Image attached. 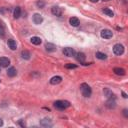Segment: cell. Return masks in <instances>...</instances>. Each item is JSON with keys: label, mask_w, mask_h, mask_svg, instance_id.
I'll use <instances>...</instances> for the list:
<instances>
[{"label": "cell", "mask_w": 128, "mask_h": 128, "mask_svg": "<svg viewBox=\"0 0 128 128\" xmlns=\"http://www.w3.org/2000/svg\"><path fill=\"white\" fill-rule=\"evenodd\" d=\"M70 106V102L67 100H57L54 102V107L58 110H64Z\"/></svg>", "instance_id": "1"}, {"label": "cell", "mask_w": 128, "mask_h": 128, "mask_svg": "<svg viewBox=\"0 0 128 128\" xmlns=\"http://www.w3.org/2000/svg\"><path fill=\"white\" fill-rule=\"evenodd\" d=\"M80 91H81V93H82V95L84 97H90L91 96V93H92L91 87L87 83H82L80 85Z\"/></svg>", "instance_id": "2"}, {"label": "cell", "mask_w": 128, "mask_h": 128, "mask_svg": "<svg viewBox=\"0 0 128 128\" xmlns=\"http://www.w3.org/2000/svg\"><path fill=\"white\" fill-rule=\"evenodd\" d=\"M113 52L116 55H122L124 53V46L120 43H117L113 46Z\"/></svg>", "instance_id": "3"}, {"label": "cell", "mask_w": 128, "mask_h": 128, "mask_svg": "<svg viewBox=\"0 0 128 128\" xmlns=\"http://www.w3.org/2000/svg\"><path fill=\"white\" fill-rule=\"evenodd\" d=\"M100 35H101V37L104 38V39H110V38H112L113 33H112V31L109 30V29H103V30H101Z\"/></svg>", "instance_id": "4"}, {"label": "cell", "mask_w": 128, "mask_h": 128, "mask_svg": "<svg viewBox=\"0 0 128 128\" xmlns=\"http://www.w3.org/2000/svg\"><path fill=\"white\" fill-rule=\"evenodd\" d=\"M62 52H63V54H64L65 56H67V57H72V56H74V55L76 54L75 50H74L73 48H71V47H66V48H64Z\"/></svg>", "instance_id": "5"}, {"label": "cell", "mask_w": 128, "mask_h": 128, "mask_svg": "<svg viewBox=\"0 0 128 128\" xmlns=\"http://www.w3.org/2000/svg\"><path fill=\"white\" fill-rule=\"evenodd\" d=\"M40 125L47 128V127H51V126L53 125V123H52V121H51L49 118H43V119L40 121Z\"/></svg>", "instance_id": "6"}, {"label": "cell", "mask_w": 128, "mask_h": 128, "mask_svg": "<svg viewBox=\"0 0 128 128\" xmlns=\"http://www.w3.org/2000/svg\"><path fill=\"white\" fill-rule=\"evenodd\" d=\"M33 22H34L36 25H39V24H41V23L43 22V17H42L40 14L35 13V14L33 15Z\"/></svg>", "instance_id": "7"}, {"label": "cell", "mask_w": 128, "mask_h": 128, "mask_svg": "<svg viewBox=\"0 0 128 128\" xmlns=\"http://www.w3.org/2000/svg\"><path fill=\"white\" fill-rule=\"evenodd\" d=\"M10 65V60L7 57H0V66L6 68Z\"/></svg>", "instance_id": "8"}, {"label": "cell", "mask_w": 128, "mask_h": 128, "mask_svg": "<svg viewBox=\"0 0 128 128\" xmlns=\"http://www.w3.org/2000/svg\"><path fill=\"white\" fill-rule=\"evenodd\" d=\"M51 12H52L53 15L58 16V17L62 15V10H61V8L58 7V6H53V7L51 8Z\"/></svg>", "instance_id": "9"}, {"label": "cell", "mask_w": 128, "mask_h": 128, "mask_svg": "<svg viewBox=\"0 0 128 128\" xmlns=\"http://www.w3.org/2000/svg\"><path fill=\"white\" fill-rule=\"evenodd\" d=\"M69 23H70L71 26L77 27V26L80 24V21H79V19H78L77 17H71V18L69 19Z\"/></svg>", "instance_id": "10"}, {"label": "cell", "mask_w": 128, "mask_h": 128, "mask_svg": "<svg viewBox=\"0 0 128 128\" xmlns=\"http://www.w3.org/2000/svg\"><path fill=\"white\" fill-rule=\"evenodd\" d=\"M75 55H76V59H77L80 63H84V61H85V59H86V56H85V54H84L83 52H78V53H76Z\"/></svg>", "instance_id": "11"}, {"label": "cell", "mask_w": 128, "mask_h": 128, "mask_svg": "<svg viewBox=\"0 0 128 128\" xmlns=\"http://www.w3.org/2000/svg\"><path fill=\"white\" fill-rule=\"evenodd\" d=\"M103 92H104L105 96H106L108 99H115V98H116V97H115V94H114L111 90H109V89H107V88H106V89H104V91H103Z\"/></svg>", "instance_id": "12"}, {"label": "cell", "mask_w": 128, "mask_h": 128, "mask_svg": "<svg viewBox=\"0 0 128 128\" xmlns=\"http://www.w3.org/2000/svg\"><path fill=\"white\" fill-rule=\"evenodd\" d=\"M61 81H62V77H60V76H54V77H52L50 79V84L56 85V84H59Z\"/></svg>", "instance_id": "13"}, {"label": "cell", "mask_w": 128, "mask_h": 128, "mask_svg": "<svg viewBox=\"0 0 128 128\" xmlns=\"http://www.w3.org/2000/svg\"><path fill=\"white\" fill-rule=\"evenodd\" d=\"M106 107H107V108H109V109L115 108V107H116L115 99H108V100H107V102H106Z\"/></svg>", "instance_id": "14"}, {"label": "cell", "mask_w": 128, "mask_h": 128, "mask_svg": "<svg viewBox=\"0 0 128 128\" xmlns=\"http://www.w3.org/2000/svg\"><path fill=\"white\" fill-rule=\"evenodd\" d=\"M30 41H31V43L34 44V45H40V44L42 43L41 38H40V37H37V36H33V37H31Z\"/></svg>", "instance_id": "15"}, {"label": "cell", "mask_w": 128, "mask_h": 128, "mask_svg": "<svg viewBox=\"0 0 128 128\" xmlns=\"http://www.w3.org/2000/svg\"><path fill=\"white\" fill-rule=\"evenodd\" d=\"M7 44H8V47L11 49V50H16L17 49V44L16 42L13 40V39H9L7 41Z\"/></svg>", "instance_id": "16"}, {"label": "cell", "mask_w": 128, "mask_h": 128, "mask_svg": "<svg viewBox=\"0 0 128 128\" xmlns=\"http://www.w3.org/2000/svg\"><path fill=\"white\" fill-rule=\"evenodd\" d=\"M45 48H46V51H48V52H54L56 50V46L53 43H46Z\"/></svg>", "instance_id": "17"}, {"label": "cell", "mask_w": 128, "mask_h": 128, "mask_svg": "<svg viewBox=\"0 0 128 128\" xmlns=\"http://www.w3.org/2000/svg\"><path fill=\"white\" fill-rule=\"evenodd\" d=\"M16 74H17V70H16L14 67L8 68V70H7V75H8L9 77H14V76H16Z\"/></svg>", "instance_id": "18"}, {"label": "cell", "mask_w": 128, "mask_h": 128, "mask_svg": "<svg viewBox=\"0 0 128 128\" xmlns=\"http://www.w3.org/2000/svg\"><path fill=\"white\" fill-rule=\"evenodd\" d=\"M113 71H114V73H115L116 75H121V76L125 75V70H124L123 68H120V67H115V68L113 69Z\"/></svg>", "instance_id": "19"}, {"label": "cell", "mask_w": 128, "mask_h": 128, "mask_svg": "<svg viewBox=\"0 0 128 128\" xmlns=\"http://www.w3.org/2000/svg\"><path fill=\"white\" fill-rule=\"evenodd\" d=\"M13 16H14V18H16V19L21 16V9H20L19 6L15 7V9H14V11H13Z\"/></svg>", "instance_id": "20"}, {"label": "cell", "mask_w": 128, "mask_h": 128, "mask_svg": "<svg viewBox=\"0 0 128 128\" xmlns=\"http://www.w3.org/2000/svg\"><path fill=\"white\" fill-rule=\"evenodd\" d=\"M21 56H22V58H23V59L28 60V59H30L31 54H30V52H29V51H27V50H23V51L21 52Z\"/></svg>", "instance_id": "21"}, {"label": "cell", "mask_w": 128, "mask_h": 128, "mask_svg": "<svg viewBox=\"0 0 128 128\" xmlns=\"http://www.w3.org/2000/svg\"><path fill=\"white\" fill-rule=\"evenodd\" d=\"M95 56H96V58H98V59H100V60H105L106 58H107V55L105 54V53H102V52H96V54H95Z\"/></svg>", "instance_id": "22"}, {"label": "cell", "mask_w": 128, "mask_h": 128, "mask_svg": "<svg viewBox=\"0 0 128 128\" xmlns=\"http://www.w3.org/2000/svg\"><path fill=\"white\" fill-rule=\"evenodd\" d=\"M103 12H104L107 16H109V17H113V16H114V12H113L111 9H109V8H103Z\"/></svg>", "instance_id": "23"}, {"label": "cell", "mask_w": 128, "mask_h": 128, "mask_svg": "<svg viewBox=\"0 0 128 128\" xmlns=\"http://www.w3.org/2000/svg\"><path fill=\"white\" fill-rule=\"evenodd\" d=\"M4 35H5V24L2 21H0V36L3 37Z\"/></svg>", "instance_id": "24"}, {"label": "cell", "mask_w": 128, "mask_h": 128, "mask_svg": "<svg viewBox=\"0 0 128 128\" xmlns=\"http://www.w3.org/2000/svg\"><path fill=\"white\" fill-rule=\"evenodd\" d=\"M65 67L68 68V69H72V68H76L77 65H75V64H70V63H69V64H66Z\"/></svg>", "instance_id": "25"}, {"label": "cell", "mask_w": 128, "mask_h": 128, "mask_svg": "<svg viewBox=\"0 0 128 128\" xmlns=\"http://www.w3.org/2000/svg\"><path fill=\"white\" fill-rule=\"evenodd\" d=\"M44 5H45V3H44L42 0H40V1H38V2H37V6H38L39 8H43V7H44Z\"/></svg>", "instance_id": "26"}, {"label": "cell", "mask_w": 128, "mask_h": 128, "mask_svg": "<svg viewBox=\"0 0 128 128\" xmlns=\"http://www.w3.org/2000/svg\"><path fill=\"white\" fill-rule=\"evenodd\" d=\"M127 112H128V111H127V109H124V110H123V114H124V116H125L126 118L128 117V113H127Z\"/></svg>", "instance_id": "27"}, {"label": "cell", "mask_w": 128, "mask_h": 128, "mask_svg": "<svg viewBox=\"0 0 128 128\" xmlns=\"http://www.w3.org/2000/svg\"><path fill=\"white\" fill-rule=\"evenodd\" d=\"M122 95H123V97H124V98H127V94H126L125 92H123V91H122Z\"/></svg>", "instance_id": "28"}, {"label": "cell", "mask_w": 128, "mask_h": 128, "mask_svg": "<svg viewBox=\"0 0 128 128\" xmlns=\"http://www.w3.org/2000/svg\"><path fill=\"white\" fill-rule=\"evenodd\" d=\"M2 125H3V120L0 118V126H2Z\"/></svg>", "instance_id": "29"}, {"label": "cell", "mask_w": 128, "mask_h": 128, "mask_svg": "<svg viewBox=\"0 0 128 128\" xmlns=\"http://www.w3.org/2000/svg\"><path fill=\"white\" fill-rule=\"evenodd\" d=\"M90 1H91V2H94V3H95V2H98L99 0H90Z\"/></svg>", "instance_id": "30"}, {"label": "cell", "mask_w": 128, "mask_h": 128, "mask_svg": "<svg viewBox=\"0 0 128 128\" xmlns=\"http://www.w3.org/2000/svg\"><path fill=\"white\" fill-rule=\"evenodd\" d=\"M103 1H110V0H103Z\"/></svg>", "instance_id": "31"}, {"label": "cell", "mask_w": 128, "mask_h": 128, "mask_svg": "<svg viewBox=\"0 0 128 128\" xmlns=\"http://www.w3.org/2000/svg\"><path fill=\"white\" fill-rule=\"evenodd\" d=\"M0 72H1V71H0Z\"/></svg>", "instance_id": "32"}]
</instances>
